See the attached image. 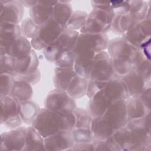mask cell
Returning a JSON list of instances; mask_svg holds the SVG:
<instances>
[{
    "label": "cell",
    "instance_id": "d6a6232c",
    "mask_svg": "<svg viewBox=\"0 0 151 151\" xmlns=\"http://www.w3.org/2000/svg\"><path fill=\"white\" fill-rule=\"evenodd\" d=\"M112 136L120 151L130 150L131 134L130 131L127 127L125 126L116 130Z\"/></svg>",
    "mask_w": 151,
    "mask_h": 151
},
{
    "label": "cell",
    "instance_id": "83f0119b",
    "mask_svg": "<svg viewBox=\"0 0 151 151\" xmlns=\"http://www.w3.org/2000/svg\"><path fill=\"white\" fill-rule=\"evenodd\" d=\"M41 108L31 100L21 101L19 103V114L22 122L32 125Z\"/></svg>",
    "mask_w": 151,
    "mask_h": 151
},
{
    "label": "cell",
    "instance_id": "f1b7e54d",
    "mask_svg": "<svg viewBox=\"0 0 151 151\" xmlns=\"http://www.w3.org/2000/svg\"><path fill=\"white\" fill-rule=\"evenodd\" d=\"M73 12L72 6L68 1H58L53 6L52 18L65 28Z\"/></svg>",
    "mask_w": 151,
    "mask_h": 151
},
{
    "label": "cell",
    "instance_id": "8d00e7d4",
    "mask_svg": "<svg viewBox=\"0 0 151 151\" xmlns=\"http://www.w3.org/2000/svg\"><path fill=\"white\" fill-rule=\"evenodd\" d=\"M0 74H16L17 59L8 54L0 55Z\"/></svg>",
    "mask_w": 151,
    "mask_h": 151
},
{
    "label": "cell",
    "instance_id": "4fadbf2b",
    "mask_svg": "<svg viewBox=\"0 0 151 151\" xmlns=\"http://www.w3.org/2000/svg\"><path fill=\"white\" fill-rule=\"evenodd\" d=\"M109 42V40L106 34L80 33L74 48L91 50L97 53L106 51Z\"/></svg>",
    "mask_w": 151,
    "mask_h": 151
},
{
    "label": "cell",
    "instance_id": "ac0fdd59",
    "mask_svg": "<svg viewBox=\"0 0 151 151\" xmlns=\"http://www.w3.org/2000/svg\"><path fill=\"white\" fill-rule=\"evenodd\" d=\"M58 1H40L29 9L30 18L38 26L42 25L52 18L53 6Z\"/></svg>",
    "mask_w": 151,
    "mask_h": 151
},
{
    "label": "cell",
    "instance_id": "f546056e",
    "mask_svg": "<svg viewBox=\"0 0 151 151\" xmlns=\"http://www.w3.org/2000/svg\"><path fill=\"white\" fill-rule=\"evenodd\" d=\"M9 96L19 102L29 100L33 96V88L31 84L25 81L15 80Z\"/></svg>",
    "mask_w": 151,
    "mask_h": 151
},
{
    "label": "cell",
    "instance_id": "d6986e66",
    "mask_svg": "<svg viewBox=\"0 0 151 151\" xmlns=\"http://www.w3.org/2000/svg\"><path fill=\"white\" fill-rule=\"evenodd\" d=\"M121 78L127 86L129 97L139 96L146 88L150 87V82L146 81L134 70Z\"/></svg>",
    "mask_w": 151,
    "mask_h": 151
},
{
    "label": "cell",
    "instance_id": "4dcf8cb0",
    "mask_svg": "<svg viewBox=\"0 0 151 151\" xmlns=\"http://www.w3.org/2000/svg\"><path fill=\"white\" fill-rule=\"evenodd\" d=\"M87 78L77 75L70 82L67 93L73 99H78L86 95L88 85Z\"/></svg>",
    "mask_w": 151,
    "mask_h": 151
},
{
    "label": "cell",
    "instance_id": "8992f818",
    "mask_svg": "<svg viewBox=\"0 0 151 151\" xmlns=\"http://www.w3.org/2000/svg\"><path fill=\"white\" fill-rule=\"evenodd\" d=\"M0 102L1 124L10 129L21 126L22 121L19 114V102L10 96L0 97Z\"/></svg>",
    "mask_w": 151,
    "mask_h": 151
},
{
    "label": "cell",
    "instance_id": "f907efd6",
    "mask_svg": "<svg viewBox=\"0 0 151 151\" xmlns=\"http://www.w3.org/2000/svg\"><path fill=\"white\" fill-rule=\"evenodd\" d=\"M94 146V151H109L110 150L106 140H99L94 139L92 142Z\"/></svg>",
    "mask_w": 151,
    "mask_h": 151
},
{
    "label": "cell",
    "instance_id": "2e32d148",
    "mask_svg": "<svg viewBox=\"0 0 151 151\" xmlns=\"http://www.w3.org/2000/svg\"><path fill=\"white\" fill-rule=\"evenodd\" d=\"M32 50L31 42L22 35L7 46L1 47L0 55L8 54L17 60H23L29 55Z\"/></svg>",
    "mask_w": 151,
    "mask_h": 151
},
{
    "label": "cell",
    "instance_id": "60d3db41",
    "mask_svg": "<svg viewBox=\"0 0 151 151\" xmlns=\"http://www.w3.org/2000/svg\"><path fill=\"white\" fill-rule=\"evenodd\" d=\"M15 78L14 76L9 74H0V97L10 94Z\"/></svg>",
    "mask_w": 151,
    "mask_h": 151
},
{
    "label": "cell",
    "instance_id": "e575fe53",
    "mask_svg": "<svg viewBox=\"0 0 151 151\" xmlns=\"http://www.w3.org/2000/svg\"><path fill=\"white\" fill-rule=\"evenodd\" d=\"M88 17V13L80 10L73 12L65 28L73 31H80L84 26Z\"/></svg>",
    "mask_w": 151,
    "mask_h": 151
},
{
    "label": "cell",
    "instance_id": "3957f363",
    "mask_svg": "<svg viewBox=\"0 0 151 151\" xmlns=\"http://www.w3.org/2000/svg\"><path fill=\"white\" fill-rule=\"evenodd\" d=\"M114 15L107 11L94 9L88 14L87 21L84 26L79 31L80 33L106 34L111 29Z\"/></svg>",
    "mask_w": 151,
    "mask_h": 151
},
{
    "label": "cell",
    "instance_id": "e0dca14e",
    "mask_svg": "<svg viewBox=\"0 0 151 151\" xmlns=\"http://www.w3.org/2000/svg\"><path fill=\"white\" fill-rule=\"evenodd\" d=\"M103 92L111 103L119 100H126L129 97L126 84L121 77L116 76L107 81Z\"/></svg>",
    "mask_w": 151,
    "mask_h": 151
},
{
    "label": "cell",
    "instance_id": "44dd1931",
    "mask_svg": "<svg viewBox=\"0 0 151 151\" xmlns=\"http://www.w3.org/2000/svg\"><path fill=\"white\" fill-rule=\"evenodd\" d=\"M22 36L20 25L11 22H0V48L9 45Z\"/></svg>",
    "mask_w": 151,
    "mask_h": 151
},
{
    "label": "cell",
    "instance_id": "c3c4849f",
    "mask_svg": "<svg viewBox=\"0 0 151 151\" xmlns=\"http://www.w3.org/2000/svg\"><path fill=\"white\" fill-rule=\"evenodd\" d=\"M145 107L149 111H150V99H151V88L150 87L146 88L138 96Z\"/></svg>",
    "mask_w": 151,
    "mask_h": 151
},
{
    "label": "cell",
    "instance_id": "ab89813d",
    "mask_svg": "<svg viewBox=\"0 0 151 151\" xmlns=\"http://www.w3.org/2000/svg\"><path fill=\"white\" fill-rule=\"evenodd\" d=\"M114 73L116 76L122 77L134 70L133 65L129 61L112 60Z\"/></svg>",
    "mask_w": 151,
    "mask_h": 151
},
{
    "label": "cell",
    "instance_id": "681fc988",
    "mask_svg": "<svg viewBox=\"0 0 151 151\" xmlns=\"http://www.w3.org/2000/svg\"><path fill=\"white\" fill-rule=\"evenodd\" d=\"M71 150L94 151V146L92 142L74 143V145L71 149Z\"/></svg>",
    "mask_w": 151,
    "mask_h": 151
},
{
    "label": "cell",
    "instance_id": "9c48e42d",
    "mask_svg": "<svg viewBox=\"0 0 151 151\" xmlns=\"http://www.w3.org/2000/svg\"><path fill=\"white\" fill-rule=\"evenodd\" d=\"M103 116L116 130L125 126L129 120L126 100H119L112 102Z\"/></svg>",
    "mask_w": 151,
    "mask_h": 151
},
{
    "label": "cell",
    "instance_id": "6da1fadb",
    "mask_svg": "<svg viewBox=\"0 0 151 151\" xmlns=\"http://www.w3.org/2000/svg\"><path fill=\"white\" fill-rule=\"evenodd\" d=\"M73 113L55 111L45 107L41 109L32 126L44 138L62 130L71 131L74 128Z\"/></svg>",
    "mask_w": 151,
    "mask_h": 151
},
{
    "label": "cell",
    "instance_id": "30bf717a",
    "mask_svg": "<svg viewBox=\"0 0 151 151\" xmlns=\"http://www.w3.org/2000/svg\"><path fill=\"white\" fill-rule=\"evenodd\" d=\"M25 127L10 129L1 134V150H22L25 143Z\"/></svg>",
    "mask_w": 151,
    "mask_h": 151
},
{
    "label": "cell",
    "instance_id": "836d02e7",
    "mask_svg": "<svg viewBox=\"0 0 151 151\" xmlns=\"http://www.w3.org/2000/svg\"><path fill=\"white\" fill-rule=\"evenodd\" d=\"M149 2L145 1H130V13L138 21L145 19L150 12Z\"/></svg>",
    "mask_w": 151,
    "mask_h": 151
},
{
    "label": "cell",
    "instance_id": "603a6c76",
    "mask_svg": "<svg viewBox=\"0 0 151 151\" xmlns=\"http://www.w3.org/2000/svg\"><path fill=\"white\" fill-rule=\"evenodd\" d=\"M77 75V74L73 67L62 68L55 67L53 77L54 85L56 88L67 91L70 82Z\"/></svg>",
    "mask_w": 151,
    "mask_h": 151
},
{
    "label": "cell",
    "instance_id": "f35d334b",
    "mask_svg": "<svg viewBox=\"0 0 151 151\" xmlns=\"http://www.w3.org/2000/svg\"><path fill=\"white\" fill-rule=\"evenodd\" d=\"M71 133L74 143L92 142L94 139L90 129L74 128Z\"/></svg>",
    "mask_w": 151,
    "mask_h": 151
},
{
    "label": "cell",
    "instance_id": "cb8c5ba5",
    "mask_svg": "<svg viewBox=\"0 0 151 151\" xmlns=\"http://www.w3.org/2000/svg\"><path fill=\"white\" fill-rule=\"evenodd\" d=\"M137 22L139 21L129 12L117 15L113 18L111 29L114 33L122 36Z\"/></svg>",
    "mask_w": 151,
    "mask_h": 151
},
{
    "label": "cell",
    "instance_id": "277c9868",
    "mask_svg": "<svg viewBox=\"0 0 151 151\" xmlns=\"http://www.w3.org/2000/svg\"><path fill=\"white\" fill-rule=\"evenodd\" d=\"M64 27L51 18L40 26L38 34L31 40L32 48L34 50H43L49 44L60 36Z\"/></svg>",
    "mask_w": 151,
    "mask_h": 151
},
{
    "label": "cell",
    "instance_id": "7bdbcfd3",
    "mask_svg": "<svg viewBox=\"0 0 151 151\" xmlns=\"http://www.w3.org/2000/svg\"><path fill=\"white\" fill-rule=\"evenodd\" d=\"M111 11L114 17L117 15L129 12L130 1H110Z\"/></svg>",
    "mask_w": 151,
    "mask_h": 151
},
{
    "label": "cell",
    "instance_id": "1f68e13d",
    "mask_svg": "<svg viewBox=\"0 0 151 151\" xmlns=\"http://www.w3.org/2000/svg\"><path fill=\"white\" fill-rule=\"evenodd\" d=\"M79 35V31H73L64 28L55 41L63 50H73Z\"/></svg>",
    "mask_w": 151,
    "mask_h": 151
},
{
    "label": "cell",
    "instance_id": "484cf974",
    "mask_svg": "<svg viewBox=\"0 0 151 151\" xmlns=\"http://www.w3.org/2000/svg\"><path fill=\"white\" fill-rule=\"evenodd\" d=\"M126 108L129 120H134L143 117L149 111L138 96L129 97L126 100Z\"/></svg>",
    "mask_w": 151,
    "mask_h": 151
},
{
    "label": "cell",
    "instance_id": "b9f144b4",
    "mask_svg": "<svg viewBox=\"0 0 151 151\" xmlns=\"http://www.w3.org/2000/svg\"><path fill=\"white\" fill-rule=\"evenodd\" d=\"M74 53L73 50H65L61 53L54 64L55 67L71 68L74 66Z\"/></svg>",
    "mask_w": 151,
    "mask_h": 151
},
{
    "label": "cell",
    "instance_id": "5b68a950",
    "mask_svg": "<svg viewBox=\"0 0 151 151\" xmlns=\"http://www.w3.org/2000/svg\"><path fill=\"white\" fill-rule=\"evenodd\" d=\"M126 126L130 131V150H151V133L145 128L143 117L129 120Z\"/></svg>",
    "mask_w": 151,
    "mask_h": 151
},
{
    "label": "cell",
    "instance_id": "52a82bcc",
    "mask_svg": "<svg viewBox=\"0 0 151 151\" xmlns=\"http://www.w3.org/2000/svg\"><path fill=\"white\" fill-rule=\"evenodd\" d=\"M44 107L52 111L73 113L77 106L75 100L66 91L55 88L48 93Z\"/></svg>",
    "mask_w": 151,
    "mask_h": 151
},
{
    "label": "cell",
    "instance_id": "816d5d0a",
    "mask_svg": "<svg viewBox=\"0 0 151 151\" xmlns=\"http://www.w3.org/2000/svg\"><path fill=\"white\" fill-rule=\"evenodd\" d=\"M19 2L24 6V7L26 8H32L34 5H35L38 1H29V0H22V1H19Z\"/></svg>",
    "mask_w": 151,
    "mask_h": 151
},
{
    "label": "cell",
    "instance_id": "ba28073f",
    "mask_svg": "<svg viewBox=\"0 0 151 151\" xmlns=\"http://www.w3.org/2000/svg\"><path fill=\"white\" fill-rule=\"evenodd\" d=\"M116 76L112 60L106 51L96 53L88 80L106 81Z\"/></svg>",
    "mask_w": 151,
    "mask_h": 151
},
{
    "label": "cell",
    "instance_id": "d4e9b609",
    "mask_svg": "<svg viewBox=\"0 0 151 151\" xmlns=\"http://www.w3.org/2000/svg\"><path fill=\"white\" fill-rule=\"evenodd\" d=\"M22 150H45L44 138L32 125L26 127L25 143Z\"/></svg>",
    "mask_w": 151,
    "mask_h": 151
},
{
    "label": "cell",
    "instance_id": "8fae6325",
    "mask_svg": "<svg viewBox=\"0 0 151 151\" xmlns=\"http://www.w3.org/2000/svg\"><path fill=\"white\" fill-rule=\"evenodd\" d=\"M150 17L137 22L122 37L136 47L150 40Z\"/></svg>",
    "mask_w": 151,
    "mask_h": 151
},
{
    "label": "cell",
    "instance_id": "ffe728a7",
    "mask_svg": "<svg viewBox=\"0 0 151 151\" xmlns=\"http://www.w3.org/2000/svg\"><path fill=\"white\" fill-rule=\"evenodd\" d=\"M90 130L94 139L99 140H106L113 136L116 131L103 116L93 117Z\"/></svg>",
    "mask_w": 151,
    "mask_h": 151
},
{
    "label": "cell",
    "instance_id": "74e56055",
    "mask_svg": "<svg viewBox=\"0 0 151 151\" xmlns=\"http://www.w3.org/2000/svg\"><path fill=\"white\" fill-rule=\"evenodd\" d=\"M22 35L27 38H33L38 34L40 26L29 17L22 21L20 25Z\"/></svg>",
    "mask_w": 151,
    "mask_h": 151
},
{
    "label": "cell",
    "instance_id": "7a4b0ae2",
    "mask_svg": "<svg viewBox=\"0 0 151 151\" xmlns=\"http://www.w3.org/2000/svg\"><path fill=\"white\" fill-rule=\"evenodd\" d=\"M107 53L111 60L130 62L135 68L145 58L139 48L131 44L122 36L109 40Z\"/></svg>",
    "mask_w": 151,
    "mask_h": 151
},
{
    "label": "cell",
    "instance_id": "9a60e30c",
    "mask_svg": "<svg viewBox=\"0 0 151 151\" xmlns=\"http://www.w3.org/2000/svg\"><path fill=\"white\" fill-rule=\"evenodd\" d=\"M74 144L70 130H62L44 138L45 150H71Z\"/></svg>",
    "mask_w": 151,
    "mask_h": 151
},
{
    "label": "cell",
    "instance_id": "5bb4252c",
    "mask_svg": "<svg viewBox=\"0 0 151 151\" xmlns=\"http://www.w3.org/2000/svg\"><path fill=\"white\" fill-rule=\"evenodd\" d=\"M24 13V6L19 1H0V22H21Z\"/></svg>",
    "mask_w": 151,
    "mask_h": 151
},
{
    "label": "cell",
    "instance_id": "ee69618b",
    "mask_svg": "<svg viewBox=\"0 0 151 151\" xmlns=\"http://www.w3.org/2000/svg\"><path fill=\"white\" fill-rule=\"evenodd\" d=\"M146 81L150 82L151 80V63L150 60L145 58L142 61L134 70Z\"/></svg>",
    "mask_w": 151,
    "mask_h": 151
},
{
    "label": "cell",
    "instance_id": "f6af8a7d",
    "mask_svg": "<svg viewBox=\"0 0 151 151\" xmlns=\"http://www.w3.org/2000/svg\"><path fill=\"white\" fill-rule=\"evenodd\" d=\"M107 81H99L95 80H88L86 96L88 99L91 98L99 91L103 90Z\"/></svg>",
    "mask_w": 151,
    "mask_h": 151
},
{
    "label": "cell",
    "instance_id": "7402d4cb",
    "mask_svg": "<svg viewBox=\"0 0 151 151\" xmlns=\"http://www.w3.org/2000/svg\"><path fill=\"white\" fill-rule=\"evenodd\" d=\"M111 103L101 90L89 99L87 110L93 117L102 116Z\"/></svg>",
    "mask_w": 151,
    "mask_h": 151
},
{
    "label": "cell",
    "instance_id": "7c38bea8",
    "mask_svg": "<svg viewBox=\"0 0 151 151\" xmlns=\"http://www.w3.org/2000/svg\"><path fill=\"white\" fill-rule=\"evenodd\" d=\"M73 51L75 57L73 66L75 71L77 75L88 80L96 52L86 48H74Z\"/></svg>",
    "mask_w": 151,
    "mask_h": 151
},
{
    "label": "cell",
    "instance_id": "bcb514c9",
    "mask_svg": "<svg viewBox=\"0 0 151 151\" xmlns=\"http://www.w3.org/2000/svg\"><path fill=\"white\" fill-rule=\"evenodd\" d=\"M14 77L15 80H21L31 84V86H34L40 82L41 76L40 70L37 69L35 71L31 74L25 75L16 74Z\"/></svg>",
    "mask_w": 151,
    "mask_h": 151
},
{
    "label": "cell",
    "instance_id": "d590c367",
    "mask_svg": "<svg viewBox=\"0 0 151 151\" xmlns=\"http://www.w3.org/2000/svg\"><path fill=\"white\" fill-rule=\"evenodd\" d=\"M73 113L75 117L74 128L90 129L93 117L87 110L77 107Z\"/></svg>",
    "mask_w": 151,
    "mask_h": 151
},
{
    "label": "cell",
    "instance_id": "4316f807",
    "mask_svg": "<svg viewBox=\"0 0 151 151\" xmlns=\"http://www.w3.org/2000/svg\"><path fill=\"white\" fill-rule=\"evenodd\" d=\"M38 65L39 60L37 54L32 49L27 57L23 60H17L16 74L25 75L32 73L38 69Z\"/></svg>",
    "mask_w": 151,
    "mask_h": 151
},
{
    "label": "cell",
    "instance_id": "7dc6e473",
    "mask_svg": "<svg viewBox=\"0 0 151 151\" xmlns=\"http://www.w3.org/2000/svg\"><path fill=\"white\" fill-rule=\"evenodd\" d=\"M93 8L99 9L110 12L112 14L111 11V4L110 1H92L91 2Z\"/></svg>",
    "mask_w": 151,
    "mask_h": 151
}]
</instances>
